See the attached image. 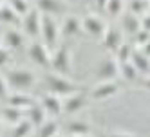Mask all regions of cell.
I'll list each match as a JSON object with an SVG mask.
<instances>
[{
  "label": "cell",
  "instance_id": "obj_1",
  "mask_svg": "<svg viewBox=\"0 0 150 137\" xmlns=\"http://www.w3.org/2000/svg\"><path fill=\"white\" fill-rule=\"evenodd\" d=\"M44 81H45L47 92L56 94V96H60V98L71 96V94L80 92V90H81V89L76 85V83L69 79V76H65V74H58V72H54V70L45 72Z\"/></svg>",
  "mask_w": 150,
  "mask_h": 137
},
{
  "label": "cell",
  "instance_id": "obj_2",
  "mask_svg": "<svg viewBox=\"0 0 150 137\" xmlns=\"http://www.w3.org/2000/svg\"><path fill=\"white\" fill-rule=\"evenodd\" d=\"M6 79L9 83V87L15 89V90H29L31 87H35L36 83V74L29 69H9Z\"/></svg>",
  "mask_w": 150,
  "mask_h": 137
},
{
  "label": "cell",
  "instance_id": "obj_3",
  "mask_svg": "<svg viewBox=\"0 0 150 137\" xmlns=\"http://www.w3.org/2000/svg\"><path fill=\"white\" fill-rule=\"evenodd\" d=\"M62 34L60 31V25L56 22L54 16L51 15H42V31H40V40L44 41V44L51 49L54 51L60 44H58V38Z\"/></svg>",
  "mask_w": 150,
  "mask_h": 137
},
{
  "label": "cell",
  "instance_id": "obj_4",
  "mask_svg": "<svg viewBox=\"0 0 150 137\" xmlns=\"http://www.w3.org/2000/svg\"><path fill=\"white\" fill-rule=\"evenodd\" d=\"M72 67V54L65 45H58L54 51H51V69L58 74H71Z\"/></svg>",
  "mask_w": 150,
  "mask_h": 137
},
{
  "label": "cell",
  "instance_id": "obj_5",
  "mask_svg": "<svg viewBox=\"0 0 150 137\" xmlns=\"http://www.w3.org/2000/svg\"><path fill=\"white\" fill-rule=\"evenodd\" d=\"M27 58L38 67H51V49L42 40H31L27 45Z\"/></svg>",
  "mask_w": 150,
  "mask_h": 137
},
{
  "label": "cell",
  "instance_id": "obj_6",
  "mask_svg": "<svg viewBox=\"0 0 150 137\" xmlns=\"http://www.w3.org/2000/svg\"><path fill=\"white\" fill-rule=\"evenodd\" d=\"M40 31H42V13L38 11L36 7H33L22 18V33L27 38L40 40Z\"/></svg>",
  "mask_w": 150,
  "mask_h": 137
},
{
  "label": "cell",
  "instance_id": "obj_7",
  "mask_svg": "<svg viewBox=\"0 0 150 137\" xmlns=\"http://www.w3.org/2000/svg\"><path fill=\"white\" fill-rule=\"evenodd\" d=\"M100 40H101L103 49L110 51L112 54H114V52H116L117 49H120V45L125 41V34H123L121 27H116V25H107L105 33H103V36H101Z\"/></svg>",
  "mask_w": 150,
  "mask_h": 137
},
{
  "label": "cell",
  "instance_id": "obj_8",
  "mask_svg": "<svg viewBox=\"0 0 150 137\" xmlns=\"http://www.w3.org/2000/svg\"><path fill=\"white\" fill-rule=\"evenodd\" d=\"M120 85L117 81H100L92 90H91V98L94 101H107V99H112L120 94Z\"/></svg>",
  "mask_w": 150,
  "mask_h": 137
},
{
  "label": "cell",
  "instance_id": "obj_9",
  "mask_svg": "<svg viewBox=\"0 0 150 137\" xmlns=\"http://www.w3.org/2000/svg\"><path fill=\"white\" fill-rule=\"evenodd\" d=\"M96 76L100 81H116V78L120 76V63L114 58H103L98 63Z\"/></svg>",
  "mask_w": 150,
  "mask_h": 137
},
{
  "label": "cell",
  "instance_id": "obj_10",
  "mask_svg": "<svg viewBox=\"0 0 150 137\" xmlns=\"http://www.w3.org/2000/svg\"><path fill=\"white\" fill-rule=\"evenodd\" d=\"M38 103L44 107V110L49 117H58V115L63 114V99L60 96H56V94L45 92L44 96H40Z\"/></svg>",
  "mask_w": 150,
  "mask_h": 137
},
{
  "label": "cell",
  "instance_id": "obj_11",
  "mask_svg": "<svg viewBox=\"0 0 150 137\" xmlns=\"http://www.w3.org/2000/svg\"><path fill=\"white\" fill-rule=\"evenodd\" d=\"M81 27H83V33H87L94 38H101L107 29V24L98 15H85L81 18Z\"/></svg>",
  "mask_w": 150,
  "mask_h": 137
},
{
  "label": "cell",
  "instance_id": "obj_12",
  "mask_svg": "<svg viewBox=\"0 0 150 137\" xmlns=\"http://www.w3.org/2000/svg\"><path fill=\"white\" fill-rule=\"evenodd\" d=\"M62 99H63V114H78L87 105V94L80 90V92L71 94V96L62 98Z\"/></svg>",
  "mask_w": 150,
  "mask_h": 137
},
{
  "label": "cell",
  "instance_id": "obj_13",
  "mask_svg": "<svg viewBox=\"0 0 150 137\" xmlns=\"http://www.w3.org/2000/svg\"><path fill=\"white\" fill-rule=\"evenodd\" d=\"M6 103L7 105H11V107H16V108H20V110H27V108H31L33 105L36 103V99L31 96V94H27V92H22V90H15V92H11L7 96V99H6Z\"/></svg>",
  "mask_w": 150,
  "mask_h": 137
},
{
  "label": "cell",
  "instance_id": "obj_14",
  "mask_svg": "<svg viewBox=\"0 0 150 137\" xmlns=\"http://www.w3.org/2000/svg\"><path fill=\"white\" fill-rule=\"evenodd\" d=\"M121 31H123L125 36L134 38V34L137 33V31H141V18L132 15V13H128V11H125L121 15Z\"/></svg>",
  "mask_w": 150,
  "mask_h": 137
},
{
  "label": "cell",
  "instance_id": "obj_15",
  "mask_svg": "<svg viewBox=\"0 0 150 137\" xmlns=\"http://www.w3.org/2000/svg\"><path fill=\"white\" fill-rule=\"evenodd\" d=\"M2 40L7 49H22L25 45V34L15 27H7L2 34Z\"/></svg>",
  "mask_w": 150,
  "mask_h": 137
},
{
  "label": "cell",
  "instance_id": "obj_16",
  "mask_svg": "<svg viewBox=\"0 0 150 137\" xmlns=\"http://www.w3.org/2000/svg\"><path fill=\"white\" fill-rule=\"evenodd\" d=\"M35 7L42 15H51L54 16L65 9V2L63 0H35Z\"/></svg>",
  "mask_w": 150,
  "mask_h": 137
},
{
  "label": "cell",
  "instance_id": "obj_17",
  "mask_svg": "<svg viewBox=\"0 0 150 137\" xmlns=\"http://www.w3.org/2000/svg\"><path fill=\"white\" fill-rule=\"evenodd\" d=\"M60 31H62V34H63V36H67V38L78 36L80 33H83V27H81V18L72 16V15L65 16V18H63V22H62Z\"/></svg>",
  "mask_w": 150,
  "mask_h": 137
},
{
  "label": "cell",
  "instance_id": "obj_18",
  "mask_svg": "<svg viewBox=\"0 0 150 137\" xmlns=\"http://www.w3.org/2000/svg\"><path fill=\"white\" fill-rule=\"evenodd\" d=\"M25 117L31 121V124L35 126V128H40L42 124H44L47 119H49V115L45 114V110H44V107L36 101L31 108H27L25 110Z\"/></svg>",
  "mask_w": 150,
  "mask_h": 137
},
{
  "label": "cell",
  "instance_id": "obj_19",
  "mask_svg": "<svg viewBox=\"0 0 150 137\" xmlns=\"http://www.w3.org/2000/svg\"><path fill=\"white\" fill-rule=\"evenodd\" d=\"M20 22H22V18L13 11V7L7 4V0L0 4V24L7 25V27H13V25L20 24Z\"/></svg>",
  "mask_w": 150,
  "mask_h": 137
},
{
  "label": "cell",
  "instance_id": "obj_20",
  "mask_svg": "<svg viewBox=\"0 0 150 137\" xmlns=\"http://www.w3.org/2000/svg\"><path fill=\"white\" fill-rule=\"evenodd\" d=\"M67 133L69 137H74V135H91V124L83 119H72L67 123Z\"/></svg>",
  "mask_w": 150,
  "mask_h": 137
},
{
  "label": "cell",
  "instance_id": "obj_21",
  "mask_svg": "<svg viewBox=\"0 0 150 137\" xmlns=\"http://www.w3.org/2000/svg\"><path fill=\"white\" fill-rule=\"evenodd\" d=\"M130 61L134 63V67L137 69V72H139L141 76H148V74H150V58H148L146 54H143L141 51L136 49Z\"/></svg>",
  "mask_w": 150,
  "mask_h": 137
},
{
  "label": "cell",
  "instance_id": "obj_22",
  "mask_svg": "<svg viewBox=\"0 0 150 137\" xmlns=\"http://www.w3.org/2000/svg\"><path fill=\"white\" fill-rule=\"evenodd\" d=\"M127 11L141 18L150 13V0H127Z\"/></svg>",
  "mask_w": 150,
  "mask_h": 137
},
{
  "label": "cell",
  "instance_id": "obj_23",
  "mask_svg": "<svg viewBox=\"0 0 150 137\" xmlns=\"http://www.w3.org/2000/svg\"><path fill=\"white\" fill-rule=\"evenodd\" d=\"M2 115H4L6 123H9L11 126H15V124H18L20 121L25 117V112H24V110H20V108H16V107H11V105H7V103H6V107H4V110H2Z\"/></svg>",
  "mask_w": 150,
  "mask_h": 137
},
{
  "label": "cell",
  "instance_id": "obj_24",
  "mask_svg": "<svg viewBox=\"0 0 150 137\" xmlns=\"http://www.w3.org/2000/svg\"><path fill=\"white\" fill-rule=\"evenodd\" d=\"M134 44L132 41H123V44L120 45V49H117L116 52H114V60L117 61V63H125V61H130L132 60V54H134Z\"/></svg>",
  "mask_w": 150,
  "mask_h": 137
},
{
  "label": "cell",
  "instance_id": "obj_25",
  "mask_svg": "<svg viewBox=\"0 0 150 137\" xmlns=\"http://www.w3.org/2000/svg\"><path fill=\"white\" fill-rule=\"evenodd\" d=\"M105 11L110 18H121V15L127 11V0H109Z\"/></svg>",
  "mask_w": 150,
  "mask_h": 137
},
{
  "label": "cell",
  "instance_id": "obj_26",
  "mask_svg": "<svg viewBox=\"0 0 150 137\" xmlns=\"http://www.w3.org/2000/svg\"><path fill=\"white\" fill-rule=\"evenodd\" d=\"M120 76H121L125 81L132 83V81H136L141 74L137 72V69L134 67L132 61H125V63H120Z\"/></svg>",
  "mask_w": 150,
  "mask_h": 137
},
{
  "label": "cell",
  "instance_id": "obj_27",
  "mask_svg": "<svg viewBox=\"0 0 150 137\" xmlns=\"http://www.w3.org/2000/svg\"><path fill=\"white\" fill-rule=\"evenodd\" d=\"M58 133H60L58 123L52 119V117H49V119L38 128V137H54V135H58Z\"/></svg>",
  "mask_w": 150,
  "mask_h": 137
},
{
  "label": "cell",
  "instance_id": "obj_28",
  "mask_svg": "<svg viewBox=\"0 0 150 137\" xmlns=\"http://www.w3.org/2000/svg\"><path fill=\"white\" fill-rule=\"evenodd\" d=\"M33 128H35V126L31 124V121L27 117H24L18 124L13 126V137H31Z\"/></svg>",
  "mask_w": 150,
  "mask_h": 137
},
{
  "label": "cell",
  "instance_id": "obj_29",
  "mask_svg": "<svg viewBox=\"0 0 150 137\" xmlns=\"http://www.w3.org/2000/svg\"><path fill=\"white\" fill-rule=\"evenodd\" d=\"M7 4L13 7V11L20 16V18H24L31 9V0H7Z\"/></svg>",
  "mask_w": 150,
  "mask_h": 137
},
{
  "label": "cell",
  "instance_id": "obj_30",
  "mask_svg": "<svg viewBox=\"0 0 150 137\" xmlns=\"http://www.w3.org/2000/svg\"><path fill=\"white\" fill-rule=\"evenodd\" d=\"M146 41H150V33H148V31H137V33L134 34V38H132V44L134 45H137L139 49H141L145 44H146Z\"/></svg>",
  "mask_w": 150,
  "mask_h": 137
},
{
  "label": "cell",
  "instance_id": "obj_31",
  "mask_svg": "<svg viewBox=\"0 0 150 137\" xmlns=\"http://www.w3.org/2000/svg\"><path fill=\"white\" fill-rule=\"evenodd\" d=\"M9 83H7V79H6V76H2L0 74V101H6L7 99V96L11 92H9Z\"/></svg>",
  "mask_w": 150,
  "mask_h": 137
},
{
  "label": "cell",
  "instance_id": "obj_32",
  "mask_svg": "<svg viewBox=\"0 0 150 137\" xmlns=\"http://www.w3.org/2000/svg\"><path fill=\"white\" fill-rule=\"evenodd\" d=\"M9 60H11V52H9V49L6 45H0V67L7 65Z\"/></svg>",
  "mask_w": 150,
  "mask_h": 137
},
{
  "label": "cell",
  "instance_id": "obj_33",
  "mask_svg": "<svg viewBox=\"0 0 150 137\" xmlns=\"http://www.w3.org/2000/svg\"><path fill=\"white\" fill-rule=\"evenodd\" d=\"M105 137H143V135L130 133V132H112V133H107Z\"/></svg>",
  "mask_w": 150,
  "mask_h": 137
},
{
  "label": "cell",
  "instance_id": "obj_34",
  "mask_svg": "<svg viewBox=\"0 0 150 137\" xmlns=\"http://www.w3.org/2000/svg\"><path fill=\"white\" fill-rule=\"evenodd\" d=\"M141 29L150 33V13L145 15V16H141Z\"/></svg>",
  "mask_w": 150,
  "mask_h": 137
},
{
  "label": "cell",
  "instance_id": "obj_35",
  "mask_svg": "<svg viewBox=\"0 0 150 137\" xmlns=\"http://www.w3.org/2000/svg\"><path fill=\"white\" fill-rule=\"evenodd\" d=\"M141 85H143V87H145V89L150 92V74H148V76H143V81H141Z\"/></svg>",
  "mask_w": 150,
  "mask_h": 137
},
{
  "label": "cell",
  "instance_id": "obj_36",
  "mask_svg": "<svg viewBox=\"0 0 150 137\" xmlns=\"http://www.w3.org/2000/svg\"><path fill=\"white\" fill-rule=\"evenodd\" d=\"M139 51H141L143 54H146V56L150 58V41H146V44H145V45H143L141 49H139Z\"/></svg>",
  "mask_w": 150,
  "mask_h": 137
},
{
  "label": "cell",
  "instance_id": "obj_37",
  "mask_svg": "<svg viewBox=\"0 0 150 137\" xmlns=\"http://www.w3.org/2000/svg\"><path fill=\"white\" fill-rule=\"evenodd\" d=\"M94 2H96V7L98 9H105V6H107L109 0H94Z\"/></svg>",
  "mask_w": 150,
  "mask_h": 137
},
{
  "label": "cell",
  "instance_id": "obj_38",
  "mask_svg": "<svg viewBox=\"0 0 150 137\" xmlns=\"http://www.w3.org/2000/svg\"><path fill=\"white\" fill-rule=\"evenodd\" d=\"M2 132H4V126H2V123H0V137H2Z\"/></svg>",
  "mask_w": 150,
  "mask_h": 137
},
{
  "label": "cell",
  "instance_id": "obj_39",
  "mask_svg": "<svg viewBox=\"0 0 150 137\" xmlns=\"http://www.w3.org/2000/svg\"><path fill=\"white\" fill-rule=\"evenodd\" d=\"M74 137H91V135H74Z\"/></svg>",
  "mask_w": 150,
  "mask_h": 137
},
{
  "label": "cell",
  "instance_id": "obj_40",
  "mask_svg": "<svg viewBox=\"0 0 150 137\" xmlns=\"http://www.w3.org/2000/svg\"><path fill=\"white\" fill-rule=\"evenodd\" d=\"M54 137H65V135H63V133H58V135H54Z\"/></svg>",
  "mask_w": 150,
  "mask_h": 137
},
{
  "label": "cell",
  "instance_id": "obj_41",
  "mask_svg": "<svg viewBox=\"0 0 150 137\" xmlns=\"http://www.w3.org/2000/svg\"><path fill=\"white\" fill-rule=\"evenodd\" d=\"M0 45H2V36H0Z\"/></svg>",
  "mask_w": 150,
  "mask_h": 137
},
{
  "label": "cell",
  "instance_id": "obj_42",
  "mask_svg": "<svg viewBox=\"0 0 150 137\" xmlns=\"http://www.w3.org/2000/svg\"><path fill=\"white\" fill-rule=\"evenodd\" d=\"M31 2H35V0H31Z\"/></svg>",
  "mask_w": 150,
  "mask_h": 137
}]
</instances>
